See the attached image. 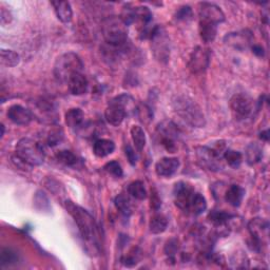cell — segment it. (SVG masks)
Instances as JSON below:
<instances>
[{"label":"cell","instance_id":"obj_1","mask_svg":"<svg viewBox=\"0 0 270 270\" xmlns=\"http://www.w3.org/2000/svg\"><path fill=\"white\" fill-rule=\"evenodd\" d=\"M66 209L73 217L81 237L91 246L97 247V240L99 236L98 227L93 219V216L80 206L75 205L73 202H66Z\"/></svg>","mask_w":270,"mask_h":270},{"label":"cell","instance_id":"obj_2","mask_svg":"<svg viewBox=\"0 0 270 270\" xmlns=\"http://www.w3.org/2000/svg\"><path fill=\"white\" fill-rule=\"evenodd\" d=\"M172 107L176 115L180 116L187 123H189L191 127H205L206 118L203 110L192 98L185 95L175 97L172 102Z\"/></svg>","mask_w":270,"mask_h":270},{"label":"cell","instance_id":"obj_3","mask_svg":"<svg viewBox=\"0 0 270 270\" xmlns=\"http://www.w3.org/2000/svg\"><path fill=\"white\" fill-rule=\"evenodd\" d=\"M101 32L106 43L114 48H120L127 43L128 26L120 17L111 16L101 24Z\"/></svg>","mask_w":270,"mask_h":270},{"label":"cell","instance_id":"obj_4","mask_svg":"<svg viewBox=\"0 0 270 270\" xmlns=\"http://www.w3.org/2000/svg\"><path fill=\"white\" fill-rule=\"evenodd\" d=\"M82 69L84 64L80 57L73 52H68L56 59L54 64V76L58 81H68L73 74L82 72Z\"/></svg>","mask_w":270,"mask_h":270},{"label":"cell","instance_id":"obj_5","mask_svg":"<svg viewBox=\"0 0 270 270\" xmlns=\"http://www.w3.org/2000/svg\"><path fill=\"white\" fill-rule=\"evenodd\" d=\"M16 157L31 167L40 166L45 161V151L40 145L31 139H22L16 145Z\"/></svg>","mask_w":270,"mask_h":270},{"label":"cell","instance_id":"obj_6","mask_svg":"<svg viewBox=\"0 0 270 270\" xmlns=\"http://www.w3.org/2000/svg\"><path fill=\"white\" fill-rule=\"evenodd\" d=\"M222 148L197 147L196 158L202 167L210 171H219L223 169V154Z\"/></svg>","mask_w":270,"mask_h":270},{"label":"cell","instance_id":"obj_7","mask_svg":"<svg viewBox=\"0 0 270 270\" xmlns=\"http://www.w3.org/2000/svg\"><path fill=\"white\" fill-rule=\"evenodd\" d=\"M150 39L155 58L161 62H167L170 57V40L166 31L162 27L157 26Z\"/></svg>","mask_w":270,"mask_h":270},{"label":"cell","instance_id":"obj_8","mask_svg":"<svg viewBox=\"0 0 270 270\" xmlns=\"http://www.w3.org/2000/svg\"><path fill=\"white\" fill-rule=\"evenodd\" d=\"M158 132L161 139L162 146L168 152L174 153L176 151V139H178V129L171 121H164L159 124Z\"/></svg>","mask_w":270,"mask_h":270},{"label":"cell","instance_id":"obj_9","mask_svg":"<svg viewBox=\"0 0 270 270\" xmlns=\"http://www.w3.org/2000/svg\"><path fill=\"white\" fill-rule=\"evenodd\" d=\"M195 190L193 187L185 182H179L174 185L173 188V197L174 203L180 209L187 211L188 207L193 199Z\"/></svg>","mask_w":270,"mask_h":270},{"label":"cell","instance_id":"obj_10","mask_svg":"<svg viewBox=\"0 0 270 270\" xmlns=\"http://www.w3.org/2000/svg\"><path fill=\"white\" fill-rule=\"evenodd\" d=\"M254 103L252 98L245 93H237L230 99V108L238 117H248L253 111Z\"/></svg>","mask_w":270,"mask_h":270},{"label":"cell","instance_id":"obj_11","mask_svg":"<svg viewBox=\"0 0 270 270\" xmlns=\"http://www.w3.org/2000/svg\"><path fill=\"white\" fill-rule=\"evenodd\" d=\"M210 52L208 49L203 47H197L190 56L188 67L193 74L203 73L209 66Z\"/></svg>","mask_w":270,"mask_h":270},{"label":"cell","instance_id":"obj_12","mask_svg":"<svg viewBox=\"0 0 270 270\" xmlns=\"http://www.w3.org/2000/svg\"><path fill=\"white\" fill-rule=\"evenodd\" d=\"M200 20L219 25L225 20V14L220 7L213 4L204 3L200 7Z\"/></svg>","mask_w":270,"mask_h":270},{"label":"cell","instance_id":"obj_13","mask_svg":"<svg viewBox=\"0 0 270 270\" xmlns=\"http://www.w3.org/2000/svg\"><path fill=\"white\" fill-rule=\"evenodd\" d=\"M8 117L19 126H27L33 119V114L30 110L20 105L11 106L8 110Z\"/></svg>","mask_w":270,"mask_h":270},{"label":"cell","instance_id":"obj_14","mask_svg":"<svg viewBox=\"0 0 270 270\" xmlns=\"http://www.w3.org/2000/svg\"><path fill=\"white\" fill-rule=\"evenodd\" d=\"M180 168V161L175 158H164L155 165V172L161 178H170Z\"/></svg>","mask_w":270,"mask_h":270},{"label":"cell","instance_id":"obj_15","mask_svg":"<svg viewBox=\"0 0 270 270\" xmlns=\"http://www.w3.org/2000/svg\"><path fill=\"white\" fill-rule=\"evenodd\" d=\"M268 228V223L264 219H259V217L251 220L248 224V230L250 232L251 237L255 238L261 244H263L264 240H267Z\"/></svg>","mask_w":270,"mask_h":270},{"label":"cell","instance_id":"obj_16","mask_svg":"<svg viewBox=\"0 0 270 270\" xmlns=\"http://www.w3.org/2000/svg\"><path fill=\"white\" fill-rule=\"evenodd\" d=\"M67 82L69 90L73 95H82L88 90V79L82 74V72L72 75Z\"/></svg>","mask_w":270,"mask_h":270},{"label":"cell","instance_id":"obj_17","mask_svg":"<svg viewBox=\"0 0 270 270\" xmlns=\"http://www.w3.org/2000/svg\"><path fill=\"white\" fill-rule=\"evenodd\" d=\"M225 201L232 207H238L241 205L244 196L245 190L238 185H231L224 194Z\"/></svg>","mask_w":270,"mask_h":270},{"label":"cell","instance_id":"obj_18","mask_svg":"<svg viewBox=\"0 0 270 270\" xmlns=\"http://www.w3.org/2000/svg\"><path fill=\"white\" fill-rule=\"evenodd\" d=\"M51 5L53 6L55 14L61 23L68 24L73 17V12L70 3L68 2H52Z\"/></svg>","mask_w":270,"mask_h":270},{"label":"cell","instance_id":"obj_19","mask_svg":"<svg viewBox=\"0 0 270 270\" xmlns=\"http://www.w3.org/2000/svg\"><path fill=\"white\" fill-rule=\"evenodd\" d=\"M114 149H115V144L110 140L101 139L94 143L93 146V152L98 158H106L108 155L112 154Z\"/></svg>","mask_w":270,"mask_h":270},{"label":"cell","instance_id":"obj_20","mask_svg":"<svg viewBox=\"0 0 270 270\" xmlns=\"http://www.w3.org/2000/svg\"><path fill=\"white\" fill-rule=\"evenodd\" d=\"M199 30H200V36L202 40L206 44H209V43H212L216 37L217 25L200 20Z\"/></svg>","mask_w":270,"mask_h":270},{"label":"cell","instance_id":"obj_21","mask_svg":"<svg viewBox=\"0 0 270 270\" xmlns=\"http://www.w3.org/2000/svg\"><path fill=\"white\" fill-rule=\"evenodd\" d=\"M65 118H66L67 126L69 128L77 129L81 126L82 122H84L85 115H84V112H82L80 109L73 108V109H70L66 113Z\"/></svg>","mask_w":270,"mask_h":270},{"label":"cell","instance_id":"obj_22","mask_svg":"<svg viewBox=\"0 0 270 270\" xmlns=\"http://www.w3.org/2000/svg\"><path fill=\"white\" fill-rule=\"evenodd\" d=\"M206 208H207L206 199L201 193L195 192L193 195V199L186 212L191 213L193 215H200L206 210Z\"/></svg>","mask_w":270,"mask_h":270},{"label":"cell","instance_id":"obj_23","mask_svg":"<svg viewBox=\"0 0 270 270\" xmlns=\"http://www.w3.org/2000/svg\"><path fill=\"white\" fill-rule=\"evenodd\" d=\"M114 204H115L116 209L124 216H130L133 213V204L129 199V196L124 193L118 194L115 197Z\"/></svg>","mask_w":270,"mask_h":270},{"label":"cell","instance_id":"obj_24","mask_svg":"<svg viewBox=\"0 0 270 270\" xmlns=\"http://www.w3.org/2000/svg\"><path fill=\"white\" fill-rule=\"evenodd\" d=\"M232 215L224 212V211H217L213 210L209 213L208 219L209 221L216 227V228H226L232 220Z\"/></svg>","mask_w":270,"mask_h":270},{"label":"cell","instance_id":"obj_25","mask_svg":"<svg viewBox=\"0 0 270 270\" xmlns=\"http://www.w3.org/2000/svg\"><path fill=\"white\" fill-rule=\"evenodd\" d=\"M263 157L262 147L256 143L249 144L246 148V161L248 165L253 166L261 161Z\"/></svg>","mask_w":270,"mask_h":270},{"label":"cell","instance_id":"obj_26","mask_svg":"<svg viewBox=\"0 0 270 270\" xmlns=\"http://www.w3.org/2000/svg\"><path fill=\"white\" fill-rule=\"evenodd\" d=\"M167 226H168V220L164 214L157 213L151 217L149 228L152 233L154 234L163 233L166 229H167Z\"/></svg>","mask_w":270,"mask_h":270},{"label":"cell","instance_id":"obj_27","mask_svg":"<svg viewBox=\"0 0 270 270\" xmlns=\"http://www.w3.org/2000/svg\"><path fill=\"white\" fill-rule=\"evenodd\" d=\"M130 132L135 148L139 152H142L145 146H146V134H145V131L140 126H133Z\"/></svg>","mask_w":270,"mask_h":270},{"label":"cell","instance_id":"obj_28","mask_svg":"<svg viewBox=\"0 0 270 270\" xmlns=\"http://www.w3.org/2000/svg\"><path fill=\"white\" fill-rule=\"evenodd\" d=\"M128 193L135 200L143 201L147 197V190L145 184L141 181L132 182L128 187Z\"/></svg>","mask_w":270,"mask_h":270},{"label":"cell","instance_id":"obj_29","mask_svg":"<svg viewBox=\"0 0 270 270\" xmlns=\"http://www.w3.org/2000/svg\"><path fill=\"white\" fill-rule=\"evenodd\" d=\"M0 61H2V65L6 67H15L19 64L20 57L12 50L3 49L0 52Z\"/></svg>","mask_w":270,"mask_h":270},{"label":"cell","instance_id":"obj_30","mask_svg":"<svg viewBox=\"0 0 270 270\" xmlns=\"http://www.w3.org/2000/svg\"><path fill=\"white\" fill-rule=\"evenodd\" d=\"M18 262V254L11 248H3L0 252V265L2 267H9Z\"/></svg>","mask_w":270,"mask_h":270},{"label":"cell","instance_id":"obj_31","mask_svg":"<svg viewBox=\"0 0 270 270\" xmlns=\"http://www.w3.org/2000/svg\"><path fill=\"white\" fill-rule=\"evenodd\" d=\"M223 159L233 169H237L243 162V155L235 150H226L223 154Z\"/></svg>","mask_w":270,"mask_h":270},{"label":"cell","instance_id":"obj_32","mask_svg":"<svg viewBox=\"0 0 270 270\" xmlns=\"http://www.w3.org/2000/svg\"><path fill=\"white\" fill-rule=\"evenodd\" d=\"M141 258V252L138 248H133L126 255L121 257V263L126 267H133L137 265Z\"/></svg>","mask_w":270,"mask_h":270},{"label":"cell","instance_id":"obj_33","mask_svg":"<svg viewBox=\"0 0 270 270\" xmlns=\"http://www.w3.org/2000/svg\"><path fill=\"white\" fill-rule=\"evenodd\" d=\"M137 114L139 116V119L145 124H148L153 117L152 110L146 105V103H140L137 107Z\"/></svg>","mask_w":270,"mask_h":270},{"label":"cell","instance_id":"obj_34","mask_svg":"<svg viewBox=\"0 0 270 270\" xmlns=\"http://www.w3.org/2000/svg\"><path fill=\"white\" fill-rule=\"evenodd\" d=\"M56 159L66 166H74L77 164V158L74 153L68 150H61L56 153Z\"/></svg>","mask_w":270,"mask_h":270},{"label":"cell","instance_id":"obj_35","mask_svg":"<svg viewBox=\"0 0 270 270\" xmlns=\"http://www.w3.org/2000/svg\"><path fill=\"white\" fill-rule=\"evenodd\" d=\"M226 39H228V43H229V45H232L235 48H240L241 46H245L246 43H248L247 35L241 34V33H234V34L227 35Z\"/></svg>","mask_w":270,"mask_h":270},{"label":"cell","instance_id":"obj_36","mask_svg":"<svg viewBox=\"0 0 270 270\" xmlns=\"http://www.w3.org/2000/svg\"><path fill=\"white\" fill-rule=\"evenodd\" d=\"M62 139H64V131L61 130V128L52 129L48 135L49 146H56L57 144L61 142Z\"/></svg>","mask_w":270,"mask_h":270},{"label":"cell","instance_id":"obj_37","mask_svg":"<svg viewBox=\"0 0 270 270\" xmlns=\"http://www.w3.org/2000/svg\"><path fill=\"white\" fill-rule=\"evenodd\" d=\"M105 170L109 174L115 176V178H121L122 173H123L120 164L118 162H116V161H112V162H109L108 164H106Z\"/></svg>","mask_w":270,"mask_h":270},{"label":"cell","instance_id":"obj_38","mask_svg":"<svg viewBox=\"0 0 270 270\" xmlns=\"http://www.w3.org/2000/svg\"><path fill=\"white\" fill-rule=\"evenodd\" d=\"M178 249H179L178 240H175V238H172V240L168 241L167 244H166L165 252L172 259V261H174V254H175L176 251H178Z\"/></svg>","mask_w":270,"mask_h":270},{"label":"cell","instance_id":"obj_39","mask_svg":"<svg viewBox=\"0 0 270 270\" xmlns=\"http://www.w3.org/2000/svg\"><path fill=\"white\" fill-rule=\"evenodd\" d=\"M192 17V10L190 7L185 6L180 8V10L176 13V19L179 20H189Z\"/></svg>","mask_w":270,"mask_h":270},{"label":"cell","instance_id":"obj_40","mask_svg":"<svg viewBox=\"0 0 270 270\" xmlns=\"http://www.w3.org/2000/svg\"><path fill=\"white\" fill-rule=\"evenodd\" d=\"M126 157L128 158L131 165L137 164L138 155H137V153H135L134 149L130 146V145H127V146H126Z\"/></svg>","mask_w":270,"mask_h":270},{"label":"cell","instance_id":"obj_41","mask_svg":"<svg viewBox=\"0 0 270 270\" xmlns=\"http://www.w3.org/2000/svg\"><path fill=\"white\" fill-rule=\"evenodd\" d=\"M0 19H2L3 26L10 24L12 22V14L10 13L9 10H6V8L4 6L2 7V16H0Z\"/></svg>","mask_w":270,"mask_h":270},{"label":"cell","instance_id":"obj_42","mask_svg":"<svg viewBox=\"0 0 270 270\" xmlns=\"http://www.w3.org/2000/svg\"><path fill=\"white\" fill-rule=\"evenodd\" d=\"M162 205L161 199L159 197L158 192L153 190V192L151 193V208H153L154 210H158Z\"/></svg>","mask_w":270,"mask_h":270},{"label":"cell","instance_id":"obj_43","mask_svg":"<svg viewBox=\"0 0 270 270\" xmlns=\"http://www.w3.org/2000/svg\"><path fill=\"white\" fill-rule=\"evenodd\" d=\"M252 52L257 56H263L264 55V49L261 46H253L252 47Z\"/></svg>","mask_w":270,"mask_h":270},{"label":"cell","instance_id":"obj_44","mask_svg":"<svg viewBox=\"0 0 270 270\" xmlns=\"http://www.w3.org/2000/svg\"><path fill=\"white\" fill-rule=\"evenodd\" d=\"M269 132H268V130L267 131H264V132H262L261 134H259V138H261L262 140H264V141H268L269 140Z\"/></svg>","mask_w":270,"mask_h":270}]
</instances>
